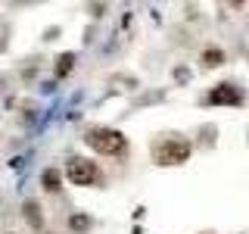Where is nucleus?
Here are the masks:
<instances>
[{
  "mask_svg": "<svg viewBox=\"0 0 249 234\" xmlns=\"http://www.w3.org/2000/svg\"><path fill=\"white\" fill-rule=\"evenodd\" d=\"M150 156H153L156 166H162V169L184 166L193 156V144H190V137H184V135H159L150 144Z\"/></svg>",
  "mask_w": 249,
  "mask_h": 234,
  "instance_id": "1",
  "label": "nucleus"
},
{
  "mask_svg": "<svg viewBox=\"0 0 249 234\" xmlns=\"http://www.w3.org/2000/svg\"><path fill=\"white\" fill-rule=\"evenodd\" d=\"M81 140L93 153L106 156V159H122V156H128V137H124L119 128H109V125H90V128H84Z\"/></svg>",
  "mask_w": 249,
  "mask_h": 234,
  "instance_id": "2",
  "label": "nucleus"
},
{
  "mask_svg": "<svg viewBox=\"0 0 249 234\" xmlns=\"http://www.w3.org/2000/svg\"><path fill=\"white\" fill-rule=\"evenodd\" d=\"M62 175L75 187H103L106 184V175H103V169H100V162L88 159V156H72V159L66 162V172H62Z\"/></svg>",
  "mask_w": 249,
  "mask_h": 234,
  "instance_id": "3",
  "label": "nucleus"
},
{
  "mask_svg": "<svg viewBox=\"0 0 249 234\" xmlns=\"http://www.w3.org/2000/svg\"><path fill=\"white\" fill-rule=\"evenodd\" d=\"M206 106H243L246 103V91L237 81H218L212 91L202 97Z\"/></svg>",
  "mask_w": 249,
  "mask_h": 234,
  "instance_id": "4",
  "label": "nucleus"
},
{
  "mask_svg": "<svg viewBox=\"0 0 249 234\" xmlns=\"http://www.w3.org/2000/svg\"><path fill=\"white\" fill-rule=\"evenodd\" d=\"M75 62H78V53L75 50H66V53H59L56 59H53V78L56 81H62V78H69L75 72Z\"/></svg>",
  "mask_w": 249,
  "mask_h": 234,
  "instance_id": "5",
  "label": "nucleus"
},
{
  "mask_svg": "<svg viewBox=\"0 0 249 234\" xmlns=\"http://www.w3.org/2000/svg\"><path fill=\"white\" fill-rule=\"evenodd\" d=\"M22 218L31 225V231H44V209L37 200H25L22 203Z\"/></svg>",
  "mask_w": 249,
  "mask_h": 234,
  "instance_id": "6",
  "label": "nucleus"
},
{
  "mask_svg": "<svg viewBox=\"0 0 249 234\" xmlns=\"http://www.w3.org/2000/svg\"><path fill=\"white\" fill-rule=\"evenodd\" d=\"M224 62H228V53H224L221 47H215V44L202 47V53H199V66L202 69H218V66H224Z\"/></svg>",
  "mask_w": 249,
  "mask_h": 234,
  "instance_id": "7",
  "label": "nucleus"
},
{
  "mask_svg": "<svg viewBox=\"0 0 249 234\" xmlns=\"http://www.w3.org/2000/svg\"><path fill=\"white\" fill-rule=\"evenodd\" d=\"M62 178H66V175H62L56 166L44 169V172H41V191H44V194H59V191H62Z\"/></svg>",
  "mask_w": 249,
  "mask_h": 234,
  "instance_id": "8",
  "label": "nucleus"
},
{
  "mask_svg": "<svg viewBox=\"0 0 249 234\" xmlns=\"http://www.w3.org/2000/svg\"><path fill=\"white\" fill-rule=\"evenodd\" d=\"M69 231L72 234H90L93 231V218L88 213H72L69 215Z\"/></svg>",
  "mask_w": 249,
  "mask_h": 234,
  "instance_id": "9",
  "label": "nucleus"
},
{
  "mask_svg": "<svg viewBox=\"0 0 249 234\" xmlns=\"http://www.w3.org/2000/svg\"><path fill=\"white\" fill-rule=\"evenodd\" d=\"M6 234H16V231H6Z\"/></svg>",
  "mask_w": 249,
  "mask_h": 234,
  "instance_id": "10",
  "label": "nucleus"
}]
</instances>
